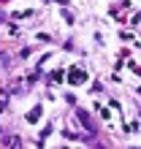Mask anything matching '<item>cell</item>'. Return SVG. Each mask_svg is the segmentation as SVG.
Segmentation results:
<instances>
[{
  "label": "cell",
  "mask_w": 141,
  "mask_h": 149,
  "mask_svg": "<svg viewBox=\"0 0 141 149\" xmlns=\"http://www.w3.org/2000/svg\"><path fill=\"white\" fill-rule=\"evenodd\" d=\"M79 119H82V122H84V125H87V127H90V130H92V122H90V117H87V114H84V111H79Z\"/></svg>",
  "instance_id": "cell-1"
}]
</instances>
